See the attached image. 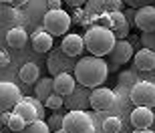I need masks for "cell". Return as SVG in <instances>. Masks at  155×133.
Instances as JSON below:
<instances>
[{
	"label": "cell",
	"instance_id": "obj_26",
	"mask_svg": "<svg viewBox=\"0 0 155 133\" xmlns=\"http://www.w3.org/2000/svg\"><path fill=\"white\" fill-rule=\"evenodd\" d=\"M75 14H77V16H75V20H77L79 24H83V26H87V28L91 26V20H93V18L89 16V14H87V10H81V8H79V10H77Z\"/></svg>",
	"mask_w": 155,
	"mask_h": 133
},
{
	"label": "cell",
	"instance_id": "obj_11",
	"mask_svg": "<svg viewBox=\"0 0 155 133\" xmlns=\"http://www.w3.org/2000/svg\"><path fill=\"white\" fill-rule=\"evenodd\" d=\"M85 51V41L79 35H64L63 42H61V52L67 57H79Z\"/></svg>",
	"mask_w": 155,
	"mask_h": 133
},
{
	"label": "cell",
	"instance_id": "obj_16",
	"mask_svg": "<svg viewBox=\"0 0 155 133\" xmlns=\"http://www.w3.org/2000/svg\"><path fill=\"white\" fill-rule=\"evenodd\" d=\"M6 42H8V46H12V48H22V46L28 42V35H26V30H24L22 26H12V28L8 30V35H6Z\"/></svg>",
	"mask_w": 155,
	"mask_h": 133
},
{
	"label": "cell",
	"instance_id": "obj_29",
	"mask_svg": "<svg viewBox=\"0 0 155 133\" xmlns=\"http://www.w3.org/2000/svg\"><path fill=\"white\" fill-rule=\"evenodd\" d=\"M8 63H10V58H8V55L0 51V69H4V67H8Z\"/></svg>",
	"mask_w": 155,
	"mask_h": 133
},
{
	"label": "cell",
	"instance_id": "obj_30",
	"mask_svg": "<svg viewBox=\"0 0 155 133\" xmlns=\"http://www.w3.org/2000/svg\"><path fill=\"white\" fill-rule=\"evenodd\" d=\"M57 8H63V2L61 0H48V10H57Z\"/></svg>",
	"mask_w": 155,
	"mask_h": 133
},
{
	"label": "cell",
	"instance_id": "obj_14",
	"mask_svg": "<svg viewBox=\"0 0 155 133\" xmlns=\"http://www.w3.org/2000/svg\"><path fill=\"white\" fill-rule=\"evenodd\" d=\"M12 113L20 115L26 123L35 121V119H40V117H38V109L32 105V101H30L28 97H22V99H20V101L14 105V111H12Z\"/></svg>",
	"mask_w": 155,
	"mask_h": 133
},
{
	"label": "cell",
	"instance_id": "obj_12",
	"mask_svg": "<svg viewBox=\"0 0 155 133\" xmlns=\"http://www.w3.org/2000/svg\"><path fill=\"white\" fill-rule=\"evenodd\" d=\"M111 57H113V63L117 65H123V63H129V58H133V45L129 41H125V38H121V41L115 42V46H113V51L109 52Z\"/></svg>",
	"mask_w": 155,
	"mask_h": 133
},
{
	"label": "cell",
	"instance_id": "obj_31",
	"mask_svg": "<svg viewBox=\"0 0 155 133\" xmlns=\"http://www.w3.org/2000/svg\"><path fill=\"white\" fill-rule=\"evenodd\" d=\"M26 2H28V0H12V4H14V6H24Z\"/></svg>",
	"mask_w": 155,
	"mask_h": 133
},
{
	"label": "cell",
	"instance_id": "obj_33",
	"mask_svg": "<svg viewBox=\"0 0 155 133\" xmlns=\"http://www.w3.org/2000/svg\"><path fill=\"white\" fill-rule=\"evenodd\" d=\"M0 2H4V4H8V2H12V0H0Z\"/></svg>",
	"mask_w": 155,
	"mask_h": 133
},
{
	"label": "cell",
	"instance_id": "obj_10",
	"mask_svg": "<svg viewBox=\"0 0 155 133\" xmlns=\"http://www.w3.org/2000/svg\"><path fill=\"white\" fill-rule=\"evenodd\" d=\"M75 85H77L75 75H69V73H58V75H54V79H52V89H54V93H57V95H63V97H67V95H71V93L75 91Z\"/></svg>",
	"mask_w": 155,
	"mask_h": 133
},
{
	"label": "cell",
	"instance_id": "obj_23",
	"mask_svg": "<svg viewBox=\"0 0 155 133\" xmlns=\"http://www.w3.org/2000/svg\"><path fill=\"white\" fill-rule=\"evenodd\" d=\"M63 103H64V97H63V95L52 93V95H48V97H46L45 107H48V109H52V111H58L61 107H63Z\"/></svg>",
	"mask_w": 155,
	"mask_h": 133
},
{
	"label": "cell",
	"instance_id": "obj_24",
	"mask_svg": "<svg viewBox=\"0 0 155 133\" xmlns=\"http://www.w3.org/2000/svg\"><path fill=\"white\" fill-rule=\"evenodd\" d=\"M24 125H26V121H24L20 115H16V113H12V115H10V121H8V129H10L12 133H20Z\"/></svg>",
	"mask_w": 155,
	"mask_h": 133
},
{
	"label": "cell",
	"instance_id": "obj_13",
	"mask_svg": "<svg viewBox=\"0 0 155 133\" xmlns=\"http://www.w3.org/2000/svg\"><path fill=\"white\" fill-rule=\"evenodd\" d=\"M111 16V30H113V35H115L117 41L121 38H127L129 36V20L125 18V14H121L119 12H107Z\"/></svg>",
	"mask_w": 155,
	"mask_h": 133
},
{
	"label": "cell",
	"instance_id": "obj_32",
	"mask_svg": "<svg viewBox=\"0 0 155 133\" xmlns=\"http://www.w3.org/2000/svg\"><path fill=\"white\" fill-rule=\"evenodd\" d=\"M133 133H153V131H151V129H135Z\"/></svg>",
	"mask_w": 155,
	"mask_h": 133
},
{
	"label": "cell",
	"instance_id": "obj_27",
	"mask_svg": "<svg viewBox=\"0 0 155 133\" xmlns=\"http://www.w3.org/2000/svg\"><path fill=\"white\" fill-rule=\"evenodd\" d=\"M48 127H51V131H52V129H54V131H58V129L63 127V115L54 113V115L48 119Z\"/></svg>",
	"mask_w": 155,
	"mask_h": 133
},
{
	"label": "cell",
	"instance_id": "obj_28",
	"mask_svg": "<svg viewBox=\"0 0 155 133\" xmlns=\"http://www.w3.org/2000/svg\"><path fill=\"white\" fill-rule=\"evenodd\" d=\"M10 115H12V111H0V125H6V127H8Z\"/></svg>",
	"mask_w": 155,
	"mask_h": 133
},
{
	"label": "cell",
	"instance_id": "obj_7",
	"mask_svg": "<svg viewBox=\"0 0 155 133\" xmlns=\"http://www.w3.org/2000/svg\"><path fill=\"white\" fill-rule=\"evenodd\" d=\"M20 99H22V93H20V89L14 83H8V81L0 83V111L14 109V105Z\"/></svg>",
	"mask_w": 155,
	"mask_h": 133
},
{
	"label": "cell",
	"instance_id": "obj_19",
	"mask_svg": "<svg viewBox=\"0 0 155 133\" xmlns=\"http://www.w3.org/2000/svg\"><path fill=\"white\" fill-rule=\"evenodd\" d=\"M54 93V89H52V79H38V81L35 83V95H36V99H40L42 103L46 101V97L48 95H52Z\"/></svg>",
	"mask_w": 155,
	"mask_h": 133
},
{
	"label": "cell",
	"instance_id": "obj_25",
	"mask_svg": "<svg viewBox=\"0 0 155 133\" xmlns=\"http://www.w3.org/2000/svg\"><path fill=\"white\" fill-rule=\"evenodd\" d=\"M105 12H119L123 8V0H103Z\"/></svg>",
	"mask_w": 155,
	"mask_h": 133
},
{
	"label": "cell",
	"instance_id": "obj_6",
	"mask_svg": "<svg viewBox=\"0 0 155 133\" xmlns=\"http://www.w3.org/2000/svg\"><path fill=\"white\" fill-rule=\"evenodd\" d=\"M115 91L107 87H95L89 95V105H91L95 111H105L109 109L111 105L115 103Z\"/></svg>",
	"mask_w": 155,
	"mask_h": 133
},
{
	"label": "cell",
	"instance_id": "obj_34",
	"mask_svg": "<svg viewBox=\"0 0 155 133\" xmlns=\"http://www.w3.org/2000/svg\"><path fill=\"white\" fill-rule=\"evenodd\" d=\"M0 133H2V131H0Z\"/></svg>",
	"mask_w": 155,
	"mask_h": 133
},
{
	"label": "cell",
	"instance_id": "obj_18",
	"mask_svg": "<svg viewBox=\"0 0 155 133\" xmlns=\"http://www.w3.org/2000/svg\"><path fill=\"white\" fill-rule=\"evenodd\" d=\"M18 77H20V81L26 83V85H35V83L40 79V69L35 63H26L22 69H20Z\"/></svg>",
	"mask_w": 155,
	"mask_h": 133
},
{
	"label": "cell",
	"instance_id": "obj_20",
	"mask_svg": "<svg viewBox=\"0 0 155 133\" xmlns=\"http://www.w3.org/2000/svg\"><path fill=\"white\" fill-rule=\"evenodd\" d=\"M20 133H52V131L48 127V123H45L42 119H35V121L26 123Z\"/></svg>",
	"mask_w": 155,
	"mask_h": 133
},
{
	"label": "cell",
	"instance_id": "obj_21",
	"mask_svg": "<svg viewBox=\"0 0 155 133\" xmlns=\"http://www.w3.org/2000/svg\"><path fill=\"white\" fill-rule=\"evenodd\" d=\"M85 10H87V14L95 20L97 16H101L105 12V8H103V0H87V4H85Z\"/></svg>",
	"mask_w": 155,
	"mask_h": 133
},
{
	"label": "cell",
	"instance_id": "obj_17",
	"mask_svg": "<svg viewBox=\"0 0 155 133\" xmlns=\"http://www.w3.org/2000/svg\"><path fill=\"white\" fill-rule=\"evenodd\" d=\"M32 48L36 52H48L52 48V35L46 30H36L32 35Z\"/></svg>",
	"mask_w": 155,
	"mask_h": 133
},
{
	"label": "cell",
	"instance_id": "obj_4",
	"mask_svg": "<svg viewBox=\"0 0 155 133\" xmlns=\"http://www.w3.org/2000/svg\"><path fill=\"white\" fill-rule=\"evenodd\" d=\"M63 129L64 133H93V119L85 111H69L63 117Z\"/></svg>",
	"mask_w": 155,
	"mask_h": 133
},
{
	"label": "cell",
	"instance_id": "obj_1",
	"mask_svg": "<svg viewBox=\"0 0 155 133\" xmlns=\"http://www.w3.org/2000/svg\"><path fill=\"white\" fill-rule=\"evenodd\" d=\"M107 75H109V67L103 61V57H95V55L81 57V61L75 65V79L83 87H101L107 81Z\"/></svg>",
	"mask_w": 155,
	"mask_h": 133
},
{
	"label": "cell",
	"instance_id": "obj_3",
	"mask_svg": "<svg viewBox=\"0 0 155 133\" xmlns=\"http://www.w3.org/2000/svg\"><path fill=\"white\" fill-rule=\"evenodd\" d=\"M71 24H73V18H71V14L64 12L63 8L48 10L45 14V30L52 36H64L67 30L71 28Z\"/></svg>",
	"mask_w": 155,
	"mask_h": 133
},
{
	"label": "cell",
	"instance_id": "obj_5",
	"mask_svg": "<svg viewBox=\"0 0 155 133\" xmlns=\"http://www.w3.org/2000/svg\"><path fill=\"white\" fill-rule=\"evenodd\" d=\"M131 103L135 107H155V85L147 81H139L131 89Z\"/></svg>",
	"mask_w": 155,
	"mask_h": 133
},
{
	"label": "cell",
	"instance_id": "obj_9",
	"mask_svg": "<svg viewBox=\"0 0 155 133\" xmlns=\"http://www.w3.org/2000/svg\"><path fill=\"white\" fill-rule=\"evenodd\" d=\"M155 121V115L149 107H135L131 111V125L135 129H149Z\"/></svg>",
	"mask_w": 155,
	"mask_h": 133
},
{
	"label": "cell",
	"instance_id": "obj_15",
	"mask_svg": "<svg viewBox=\"0 0 155 133\" xmlns=\"http://www.w3.org/2000/svg\"><path fill=\"white\" fill-rule=\"evenodd\" d=\"M133 65H135V69L139 71H153L155 69V52L149 51V48H141L133 55Z\"/></svg>",
	"mask_w": 155,
	"mask_h": 133
},
{
	"label": "cell",
	"instance_id": "obj_22",
	"mask_svg": "<svg viewBox=\"0 0 155 133\" xmlns=\"http://www.w3.org/2000/svg\"><path fill=\"white\" fill-rule=\"evenodd\" d=\"M121 127H123V123H121L119 117H107L103 121V131L105 133H119Z\"/></svg>",
	"mask_w": 155,
	"mask_h": 133
},
{
	"label": "cell",
	"instance_id": "obj_2",
	"mask_svg": "<svg viewBox=\"0 0 155 133\" xmlns=\"http://www.w3.org/2000/svg\"><path fill=\"white\" fill-rule=\"evenodd\" d=\"M83 41H85V48L91 55L105 57V55H109L113 51L117 38L111 28H105V26H99V24H91L87 28L85 36H83Z\"/></svg>",
	"mask_w": 155,
	"mask_h": 133
},
{
	"label": "cell",
	"instance_id": "obj_8",
	"mask_svg": "<svg viewBox=\"0 0 155 133\" xmlns=\"http://www.w3.org/2000/svg\"><path fill=\"white\" fill-rule=\"evenodd\" d=\"M135 26L143 32H153L155 30V8L153 6H143L135 12Z\"/></svg>",
	"mask_w": 155,
	"mask_h": 133
}]
</instances>
